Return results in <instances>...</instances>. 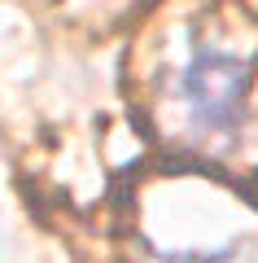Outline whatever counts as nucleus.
I'll use <instances>...</instances> for the list:
<instances>
[{
	"label": "nucleus",
	"mask_w": 258,
	"mask_h": 263,
	"mask_svg": "<svg viewBox=\"0 0 258 263\" xmlns=\"http://www.w3.org/2000/svg\"><path fill=\"white\" fill-rule=\"evenodd\" d=\"M249 88H254V62L228 44H214V40L193 44V53L180 62L175 79H171V97L184 114V127L197 141L236 136L245 127Z\"/></svg>",
	"instance_id": "nucleus-1"
}]
</instances>
